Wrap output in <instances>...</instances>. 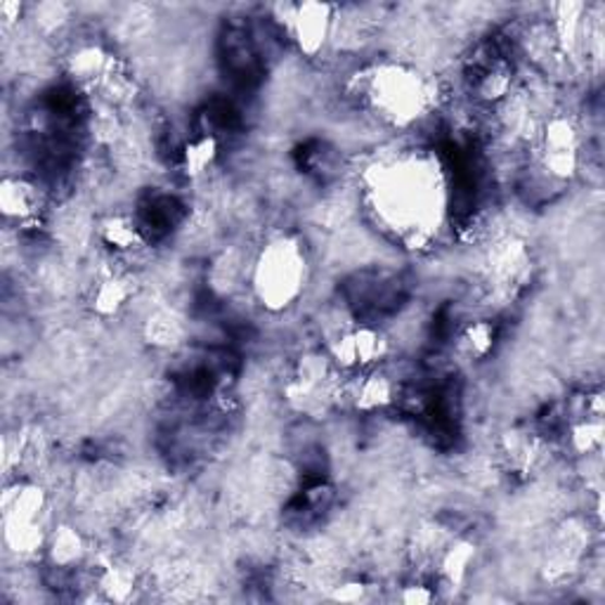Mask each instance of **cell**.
Returning a JSON list of instances; mask_svg holds the SVG:
<instances>
[{
    "label": "cell",
    "instance_id": "6da1fadb",
    "mask_svg": "<svg viewBox=\"0 0 605 605\" xmlns=\"http://www.w3.org/2000/svg\"><path fill=\"white\" fill-rule=\"evenodd\" d=\"M360 92L374 112L393 126L415 123L431 100L429 81L403 64H383L365 72Z\"/></svg>",
    "mask_w": 605,
    "mask_h": 605
},
{
    "label": "cell",
    "instance_id": "7a4b0ae2",
    "mask_svg": "<svg viewBox=\"0 0 605 605\" xmlns=\"http://www.w3.org/2000/svg\"><path fill=\"white\" fill-rule=\"evenodd\" d=\"M306 280V258L294 239H277L258 256L254 268V288L266 308L282 310L292 306Z\"/></svg>",
    "mask_w": 605,
    "mask_h": 605
},
{
    "label": "cell",
    "instance_id": "3957f363",
    "mask_svg": "<svg viewBox=\"0 0 605 605\" xmlns=\"http://www.w3.org/2000/svg\"><path fill=\"white\" fill-rule=\"evenodd\" d=\"M393 343L383 329L374 324H355L338 332L329 343L326 355L338 371L379 369L391 357Z\"/></svg>",
    "mask_w": 605,
    "mask_h": 605
},
{
    "label": "cell",
    "instance_id": "277c9868",
    "mask_svg": "<svg viewBox=\"0 0 605 605\" xmlns=\"http://www.w3.org/2000/svg\"><path fill=\"white\" fill-rule=\"evenodd\" d=\"M284 12V32L302 58H320L334 36L336 8L326 3L277 5Z\"/></svg>",
    "mask_w": 605,
    "mask_h": 605
},
{
    "label": "cell",
    "instance_id": "5b68a950",
    "mask_svg": "<svg viewBox=\"0 0 605 605\" xmlns=\"http://www.w3.org/2000/svg\"><path fill=\"white\" fill-rule=\"evenodd\" d=\"M44 211V192L24 175H5L0 183V213L12 223H34Z\"/></svg>",
    "mask_w": 605,
    "mask_h": 605
},
{
    "label": "cell",
    "instance_id": "8992f818",
    "mask_svg": "<svg viewBox=\"0 0 605 605\" xmlns=\"http://www.w3.org/2000/svg\"><path fill=\"white\" fill-rule=\"evenodd\" d=\"M395 400V381L386 371H381V367L360 371V376L350 383L348 403L355 411H360V415H379V411H386L388 407H393Z\"/></svg>",
    "mask_w": 605,
    "mask_h": 605
},
{
    "label": "cell",
    "instance_id": "52a82bcc",
    "mask_svg": "<svg viewBox=\"0 0 605 605\" xmlns=\"http://www.w3.org/2000/svg\"><path fill=\"white\" fill-rule=\"evenodd\" d=\"M44 556L54 570H76L88 558V540L72 522H58L48 534Z\"/></svg>",
    "mask_w": 605,
    "mask_h": 605
},
{
    "label": "cell",
    "instance_id": "ba28073f",
    "mask_svg": "<svg viewBox=\"0 0 605 605\" xmlns=\"http://www.w3.org/2000/svg\"><path fill=\"white\" fill-rule=\"evenodd\" d=\"M133 296H135V284L131 280V274L109 272L92 286L88 302H90L92 314H98L100 320H109L126 310Z\"/></svg>",
    "mask_w": 605,
    "mask_h": 605
},
{
    "label": "cell",
    "instance_id": "9c48e42d",
    "mask_svg": "<svg viewBox=\"0 0 605 605\" xmlns=\"http://www.w3.org/2000/svg\"><path fill=\"white\" fill-rule=\"evenodd\" d=\"M50 497L44 485L34 480H15L3 492V518L12 520H44Z\"/></svg>",
    "mask_w": 605,
    "mask_h": 605
},
{
    "label": "cell",
    "instance_id": "30bf717a",
    "mask_svg": "<svg viewBox=\"0 0 605 605\" xmlns=\"http://www.w3.org/2000/svg\"><path fill=\"white\" fill-rule=\"evenodd\" d=\"M552 36L560 54H575L582 46L587 32V5L584 3H558L552 8Z\"/></svg>",
    "mask_w": 605,
    "mask_h": 605
},
{
    "label": "cell",
    "instance_id": "8fae6325",
    "mask_svg": "<svg viewBox=\"0 0 605 605\" xmlns=\"http://www.w3.org/2000/svg\"><path fill=\"white\" fill-rule=\"evenodd\" d=\"M114 58L98 44H84L66 58V74L72 76L78 86H102Z\"/></svg>",
    "mask_w": 605,
    "mask_h": 605
},
{
    "label": "cell",
    "instance_id": "7c38bea8",
    "mask_svg": "<svg viewBox=\"0 0 605 605\" xmlns=\"http://www.w3.org/2000/svg\"><path fill=\"white\" fill-rule=\"evenodd\" d=\"M50 530L44 520H12L3 518V542L10 554L32 558L46 552Z\"/></svg>",
    "mask_w": 605,
    "mask_h": 605
},
{
    "label": "cell",
    "instance_id": "4fadbf2b",
    "mask_svg": "<svg viewBox=\"0 0 605 605\" xmlns=\"http://www.w3.org/2000/svg\"><path fill=\"white\" fill-rule=\"evenodd\" d=\"M100 242L107 246L114 256H131L133 251L143 249L145 235L140 225L126 213H112L107 215L98 227Z\"/></svg>",
    "mask_w": 605,
    "mask_h": 605
},
{
    "label": "cell",
    "instance_id": "5bb4252c",
    "mask_svg": "<svg viewBox=\"0 0 605 605\" xmlns=\"http://www.w3.org/2000/svg\"><path fill=\"white\" fill-rule=\"evenodd\" d=\"M478 546L471 540H454L437 556V577L447 587H461L476 566Z\"/></svg>",
    "mask_w": 605,
    "mask_h": 605
},
{
    "label": "cell",
    "instance_id": "9a60e30c",
    "mask_svg": "<svg viewBox=\"0 0 605 605\" xmlns=\"http://www.w3.org/2000/svg\"><path fill=\"white\" fill-rule=\"evenodd\" d=\"M218 159H220V140L213 133H201L183 145L181 169L189 181H197V177H203L215 166Z\"/></svg>",
    "mask_w": 605,
    "mask_h": 605
},
{
    "label": "cell",
    "instance_id": "2e32d148",
    "mask_svg": "<svg viewBox=\"0 0 605 605\" xmlns=\"http://www.w3.org/2000/svg\"><path fill=\"white\" fill-rule=\"evenodd\" d=\"M514 66L504 60L490 62L476 81V95L487 104H502L514 92Z\"/></svg>",
    "mask_w": 605,
    "mask_h": 605
},
{
    "label": "cell",
    "instance_id": "e0dca14e",
    "mask_svg": "<svg viewBox=\"0 0 605 605\" xmlns=\"http://www.w3.org/2000/svg\"><path fill=\"white\" fill-rule=\"evenodd\" d=\"M185 332H187L185 320L175 310L169 308L151 312L143 326L147 343H151L155 348H175L177 343H183Z\"/></svg>",
    "mask_w": 605,
    "mask_h": 605
},
{
    "label": "cell",
    "instance_id": "ac0fdd59",
    "mask_svg": "<svg viewBox=\"0 0 605 605\" xmlns=\"http://www.w3.org/2000/svg\"><path fill=\"white\" fill-rule=\"evenodd\" d=\"M497 346V324L490 320H473L461 329L459 334V353L466 360L483 362Z\"/></svg>",
    "mask_w": 605,
    "mask_h": 605
},
{
    "label": "cell",
    "instance_id": "d6986e66",
    "mask_svg": "<svg viewBox=\"0 0 605 605\" xmlns=\"http://www.w3.org/2000/svg\"><path fill=\"white\" fill-rule=\"evenodd\" d=\"M98 589L102 591V596L107 601L126 603L137 591V572L128 566V563H121V560L107 563L98 575Z\"/></svg>",
    "mask_w": 605,
    "mask_h": 605
},
{
    "label": "cell",
    "instance_id": "ffe728a7",
    "mask_svg": "<svg viewBox=\"0 0 605 605\" xmlns=\"http://www.w3.org/2000/svg\"><path fill=\"white\" fill-rule=\"evenodd\" d=\"M582 137L575 121L568 116H552L540 128V151H570L580 155Z\"/></svg>",
    "mask_w": 605,
    "mask_h": 605
},
{
    "label": "cell",
    "instance_id": "44dd1931",
    "mask_svg": "<svg viewBox=\"0 0 605 605\" xmlns=\"http://www.w3.org/2000/svg\"><path fill=\"white\" fill-rule=\"evenodd\" d=\"M603 433L601 419H575L568 425V447L577 457H591L601 452Z\"/></svg>",
    "mask_w": 605,
    "mask_h": 605
},
{
    "label": "cell",
    "instance_id": "7402d4cb",
    "mask_svg": "<svg viewBox=\"0 0 605 605\" xmlns=\"http://www.w3.org/2000/svg\"><path fill=\"white\" fill-rule=\"evenodd\" d=\"M69 20L66 15V8L64 5H54V3H46V5H38L36 8V22L40 29L46 34H52L54 29H60V26Z\"/></svg>",
    "mask_w": 605,
    "mask_h": 605
},
{
    "label": "cell",
    "instance_id": "603a6c76",
    "mask_svg": "<svg viewBox=\"0 0 605 605\" xmlns=\"http://www.w3.org/2000/svg\"><path fill=\"white\" fill-rule=\"evenodd\" d=\"M367 591L369 587L362 580H348L332 589V598L338 603H360L367 598Z\"/></svg>",
    "mask_w": 605,
    "mask_h": 605
},
{
    "label": "cell",
    "instance_id": "cb8c5ba5",
    "mask_svg": "<svg viewBox=\"0 0 605 605\" xmlns=\"http://www.w3.org/2000/svg\"><path fill=\"white\" fill-rule=\"evenodd\" d=\"M435 598H437L435 591L429 584H421V582H411L400 591V601L409 605H429Z\"/></svg>",
    "mask_w": 605,
    "mask_h": 605
},
{
    "label": "cell",
    "instance_id": "d4e9b609",
    "mask_svg": "<svg viewBox=\"0 0 605 605\" xmlns=\"http://www.w3.org/2000/svg\"><path fill=\"white\" fill-rule=\"evenodd\" d=\"M22 12H24L22 3H12V0H5V3H0V20H3L5 29L22 17Z\"/></svg>",
    "mask_w": 605,
    "mask_h": 605
}]
</instances>
